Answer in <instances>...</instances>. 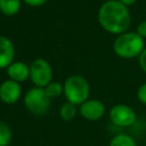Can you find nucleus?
Segmentation results:
<instances>
[{
    "label": "nucleus",
    "instance_id": "1",
    "mask_svg": "<svg viewBox=\"0 0 146 146\" xmlns=\"http://www.w3.org/2000/svg\"><path fill=\"white\" fill-rule=\"evenodd\" d=\"M98 21L107 32L123 34L130 25V14L127 6L119 0H110L102 5L98 11Z\"/></svg>",
    "mask_w": 146,
    "mask_h": 146
},
{
    "label": "nucleus",
    "instance_id": "2",
    "mask_svg": "<svg viewBox=\"0 0 146 146\" xmlns=\"http://www.w3.org/2000/svg\"><path fill=\"white\" fill-rule=\"evenodd\" d=\"M113 49L115 54L122 58H132L136 56H140L144 50V40L137 33H123L115 39Z\"/></svg>",
    "mask_w": 146,
    "mask_h": 146
},
{
    "label": "nucleus",
    "instance_id": "3",
    "mask_svg": "<svg viewBox=\"0 0 146 146\" xmlns=\"http://www.w3.org/2000/svg\"><path fill=\"white\" fill-rule=\"evenodd\" d=\"M89 90L90 88L88 81L80 75H72L64 83L65 97L74 105H81L88 100Z\"/></svg>",
    "mask_w": 146,
    "mask_h": 146
},
{
    "label": "nucleus",
    "instance_id": "4",
    "mask_svg": "<svg viewBox=\"0 0 146 146\" xmlns=\"http://www.w3.org/2000/svg\"><path fill=\"white\" fill-rule=\"evenodd\" d=\"M25 107L35 115H43L48 112L50 100L44 94V89L34 87L30 89L24 97Z\"/></svg>",
    "mask_w": 146,
    "mask_h": 146
},
{
    "label": "nucleus",
    "instance_id": "5",
    "mask_svg": "<svg viewBox=\"0 0 146 146\" xmlns=\"http://www.w3.org/2000/svg\"><path fill=\"white\" fill-rule=\"evenodd\" d=\"M51 76H52L51 67L49 63L46 62L44 59L41 58L35 59L30 65V78L36 87L39 88L47 87L50 83Z\"/></svg>",
    "mask_w": 146,
    "mask_h": 146
},
{
    "label": "nucleus",
    "instance_id": "6",
    "mask_svg": "<svg viewBox=\"0 0 146 146\" xmlns=\"http://www.w3.org/2000/svg\"><path fill=\"white\" fill-rule=\"evenodd\" d=\"M110 120L117 127L128 128L136 122V113L130 106L125 104H117L111 108Z\"/></svg>",
    "mask_w": 146,
    "mask_h": 146
},
{
    "label": "nucleus",
    "instance_id": "7",
    "mask_svg": "<svg viewBox=\"0 0 146 146\" xmlns=\"http://www.w3.org/2000/svg\"><path fill=\"white\" fill-rule=\"evenodd\" d=\"M104 113H105V106L100 100L88 99L80 105V114L89 121L99 120L104 115Z\"/></svg>",
    "mask_w": 146,
    "mask_h": 146
},
{
    "label": "nucleus",
    "instance_id": "8",
    "mask_svg": "<svg viewBox=\"0 0 146 146\" xmlns=\"http://www.w3.org/2000/svg\"><path fill=\"white\" fill-rule=\"evenodd\" d=\"M21 97V86L14 80H7L0 86V99L6 104H14Z\"/></svg>",
    "mask_w": 146,
    "mask_h": 146
},
{
    "label": "nucleus",
    "instance_id": "9",
    "mask_svg": "<svg viewBox=\"0 0 146 146\" xmlns=\"http://www.w3.org/2000/svg\"><path fill=\"white\" fill-rule=\"evenodd\" d=\"M14 46L11 41L6 38L0 35V68L8 67L10 64H13L14 59Z\"/></svg>",
    "mask_w": 146,
    "mask_h": 146
},
{
    "label": "nucleus",
    "instance_id": "10",
    "mask_svg": "<svg viewBox=\"0 0 146 146\" xmlns=\"http://www.w3.org/2000/svg\"><path fill=\"white\" fill-rule=\"evenodd\" d=\"M7 73L11 80L22 82L30 76V67H27V65L23 62H16L8 66Z\"/></svg>",
    "mask_w": 146,
    "mask_h": 146
},
{
    "label": "nucleus",
    "instance_id": "11",
    "mask_svg": "<svg viewBox=\"0 0 146 146\" xmlns=\"http://www.w3.org/2000/svg\"><path fill=\"white\" fill-rule=\"evenodd\" d=\"M21 8V0H0V10L8 16L15 15Z\"/></svg>",
    "mask_w": 146,
    "mask_h": 146
},
{
    "label": "nucleus",
    "instance_id": "12",
    "mask_svg": "<svg viewBox=\"0 0 146 146\" xmlns=\"http://www.w3.org/2000/svg\"><path fill=\"white\" fill-rule=\"evenodd\" d=\"M110 146H137V143L131 136L127 133H119L112 138Z\"/></svg>",
    "mask_w": 146,
    "mask_h": 146
},
{
    "label": "nucleus",
    "instance_id": "13",
    "mask_svg": "<svg viewBox=\"0 0 146 146\" xmlns=\"http://www.w3.org/2000/svg\"><path fill=\"white\" fill-rule=\"evenodd\" d=\"M59 114H60V117H62L63 120L70 121V120H72V119L75 116V114H76V107H75L74 104L67 102V103H65V104L62 105V107H60V110H59Z\"/></svg>",
    "mask_w": 146,
    "mask_h": 146
},
{
    "label": "nucleus",
    "instance_id": "14",
    "mask_svg": "<svg viewBox=\"0 0 146 146\" xmlns=\"http://www.w3.org/2000/svg\"><path fill=\"white\" fill-rule=\"evenodd\" d=\"M63 89H64V87L59 82H50L44 88V94L49 99L50 98H56L63 92Z\"/></svg>",
    "mask_w": 146,
    "mask_h": 146
},
{
    "label": "nucleus",
    "instance_id": "15",
    "mask_svg": "<svg viewBox=\"0 0 146 146\" xmlns=\"http://www.w3.org/2000/svg\"><path fill=\"white\" fill-rule=\"evenodd\" d=\"M11 139L10 128L0 120V146H8Z\"/></svg>",
    "mask_w": 146,
    "mask_h": 146
},
{
    "label": "nucleus",
    "instance_id": "16",
    "mask_svg": "<svg viewBox=\"0 0 146 146\" xmlns=\"http://www.w3.org/2000/svg\"><path fill=\"white\" fill-rule=\"evenodd\" d=\"M137 98L140 103L145 104L146 105V83L141 84L139 88H138V91H137Z\"/></svg>",
    "mask_w": 146,
    "mask_h": 146
},
{
    "label": "nucleus",
    "instance_id": "17",
    "mask_svg": "<svg viewBox=\"0 0 146 146\" xmlns=\"http://www.w3.org/2000/svg\"><path fill=\"white\" fill-rule=\"evenodd\" d=\"M137 34H139L141 38H146V21L141 22L137 26Z\"/></svg>",
    "mask_w": 146,
    "mask_h": 146
},
{
    "label": "nucleus",
    "instance_id": "18",
    "mask_svg": "<svg viewBox=\"0 0 146 146\" xmlns=\"http://www.w3.org/2000/svg\"><path fill=\"white\" fill-rule=\"evenodd\" d=\"M139 64H140V67L143 68V71L146 73V48L143 50V52L139 56Z\"/></svg>",
    "mask_w": 146,
    "mask_h": 146
},
{
    "label": "nucleus",
    "instance_id": "19",
    "mask_svg": "<svg viewBox=\"0 0 146 146\" xmlns=\"http://www.w3.org/2000/svg\"><path fill=\"white\" fill-rule=\"evenodd\" d=\"M25 3H27L29 6H33V7H36V6H41L43 5L47 0H23Z\"/></svg>",
    "mask_w": 146,
    "mask_h": 146
},
{
    "label": "nucleus",
    "instance_id": "20",
    "mask_svg": "<svg viewBox=\"0 0 146 146\" xmlns=\"http://www.w3.org/2000/svg\"><path fill=\"white\" fill-rule=\"evenodd\" d=\"M121 3H123L124 6H129V5H132V3H135L137 0H119Z\"/></svg>",
    "mask_w": 146,
    "mask_h": 146
},
{
    "label": "nucleus",
    "instance_id": "21",
    "mask_svg": "<svg viewBox=\"0 0 146 146\" xmlns=\"http://www.w3.org/2000/svg\"><path fill=\"white\" fill-rule=\"evenodd\" d=\"M8 146H10V145H8Z\"/></svg>",
    "mask_w": 146,
    "mask_h": 146
},
{
    "label": "nucleus",
    "instance_id": "22",
    "mask_svg": "<svg viewBox=\"0 0 146 146\" xmlns=\"http://www.w3.org/2000/svg\"><path fill=\"white\" fill-rule=\"evenodd\" d=\"M107 1H110V0H107Z\"/></svg>",
    "mask_w": 146,
    "mask_h": 146
}]
</instances>
